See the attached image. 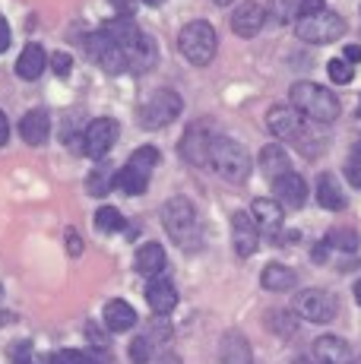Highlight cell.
<instances>
[{
  "mask_svg": "<svg viewBox=\"0 0 361 364\" xmlns=\"http://www.w3.org/2000/svg\"><path fill=\"white\" fill-rule=\"evenodd\" d=\"M219 361L222 364H251V346L241 333H225L219 346Z\"/></svg>",
  "mask_w": 361,
  "mask_h": 364,
  "instance_id": "cell-21",
  "label": "cell"
},
{
  "mask_svg": "<svg viewBox=\"0 0 361 364\" xmlns=\"http://www.w3.org/2000/svg\"><path fill=\"white\" fill-rule=\"evenodd\" d=\"M127 165H130V168H136V171H143V174H149V171H152V168H156V165H158V152H156V149H152V146H143V149L130 152Z\"/></svg>",
  "mask_w": 361,
  "mask_h": 364,
  "instance_id": "cell-28",
  "label": "cell"
},
{
  "mask_svg": "<svg viewBox=\"0 0 361 364\" xmlns=\"http://www.w3.org/2000/svg\"><path fill=\"white\" fill-rule=\"evenodd\" d=\"M232 241H235V254L238 257H254L257 244H260V228H257L251 213H235L232 215Z\"/></svg>",
  "mask_w": 361,
  "mask_h": 364,
  "instance_id": "cell-12",
  "label": "cell"
},
{
  "mask_svg": "<svg viewBox=\"0 0 361 364\" xmlns=\"http://www.w3.org/2000/svg\"><path fill=\"white\" fill-rule=\"evenodd\" d=\"M260 282L269 291H289V289H295V269H289L282 263H269V266H263Z\"/></svg>",
  "mask_w": 361,
  "mask_h": 364,
  "instance_id": "cell-25",
  "label": "cell"
},
{
  "mask_svg": "<svg viewBox=\"0 0 361 364\" xmlns=\"http://www.w3.org/2000/svg\"><path fill=\"white\" fill-rule=\"evenodd\" d=\"M146 301H149L152 314L168 317V314L178 307V291H175V285H171L168 279H152L149 289H146Z\"/></svg>",
  "mask_w": 361,
  "mask_h": 364,
  "instance_id": "cell-15",
  "label": "cell"
},
{
  "mask_svg": "<svg viewBox=\"0 0 361 364\" xmlns=\"http://www.w3.org/2000/svg\"><path fill=\"white\" fill-rule=\"evenodd\" d=\"M314 358L320 364H352V348L339 336H320L314 342Z\"/></svg>",
  "mask_w": 361,
  "mask_h": 364,
  "instance_id": "cell-17",
  "label": "cell"
},
{
  "mask_svg": "<svg viewBox=\"0 0 361 364\" xmlns=\"http://www.w3.org/2000/svg\"><path fill=\"white\" fill-rule=\"evenodd\" d=\"M140 4H149V6H156V4H162V0H140Z\"/></svg>",
  "mask_w": 361,
  "mask_h": 364,
  "instance_id": "cell-47",
  "label": "cell"
},
{
  "mask_svg": "<svg viewBox=\"0 0 361 364\" xmlns=\"http://www.w3.org/2000/svg\"><path fill=\"white\" fill-rule=\"evenodd\" d=\"M111 184H114L121 193H127V197H136V193L146 191V184H149V174H143V171H136V168L124 165L121 171L111 178Z\"/></svg>",
  "mask_w": 361,
  "mask_h": 364,
  "instance_id": "cell-26",
  "label": "cell"
},
{
  "mask_svg": "<svg viewBox=\"0 0 361 364\" xmlns=\"http://www.w3.org/2000/svg\"><path fill=\"white\" fill-rule=\"evenodd\" d=\"M152 352H156V342H152L146 333L136 336V339L130 342V361H134V364H149Z\"/></svg>",
  "mask_w": 361,
  "mask_h": 364,
  "instance_id": "cell-29",
  "label": "cell"
},
{
  "mask_svg": "<svg viewBox=\"0 0 361 364\" xmlns=\"http://www.w3.org/2000/svg\"><path fill=\"white\" fill-rule=\"evenodd\" d=\"M6 139H10V121H6V114L0 111V146H6Z\"/></svg>",
  "mask_w": 361,
  "mask_h": 364,
  "instance_id": "cell-40",
  "label": "cell"
},
{
  "mask_svg": "<svg viewBox=\"0 0 361 364\" xmlns=\"http://www.w3.org/2000/svg\"><path fill=\"white\" fill-rule=\"evenodd\" d=\"M51 364H92V355L76 352V348H64V352H54Z\"/></svg>",
  "mask_w": 361,
  "mask_h": 364,
  "instance_id": "cell-32",
  "label": "cell"
},
{
  "mask_svg": "<svg viewBox=\"0 0 361 364\" xmlns=\"http://www.w3.org/2000/svg\"><path fill=\"white\" fill-rule=\"evenodd\" d=\"M269 326H273V330H279L282 336H291L298 330V320L291 317V314H273V320H269Z\"/></svg>",
  "mask_w": 361,
  "mask_h": 364,
  "instance_id": "cell-34",
  "label": "cell"
},
{
  "mask_svg": "<svg viewBox=\"0 0 361 364\" xmlns=\"http://www.w3.org/2000/svg\"><path fill=\"white\" fill-rule=\"evenodd\" d=\"M45 67H48L45 48H41L38 41H29L16 60V76H23V80H38V76L45 73Z\"/></svg>",
  "mask_w": 361,
  "mask_h": 364,
  "instance_id": "cell-20",
  "label": "cell"
},
{
  "mask_svg": "<svg viewBox=\"0 0 361 364\" xmlns=\"http://www.w3.org/2000/svg\"><path fill=\"white\" fill-rule=\"evenodd\" d=\"M10 320H13L10 314H6V311H0V326H6V323H10Z\"/></svg>",
  "mask_w": 361,
  "mask_h": 364,
  "instance_id": "cell-43",
  "label": "cell"
},
{
  "mask_svg": "<svg viewBox=\"0 0 361 364\" xmlns=\"http://www.w3.org/2000/svg\"><path fill=\"white\" fill-rule=\"evenodd\" d=\"M260 168L266 171V178H282V174H289L291 171V162H289V152L282 149L279 143H269V146H263V152H260Z\"/></svg>",
  "mask_w": 361,
  "mask_h": 364,
  "instance_id": "cell-23",
  "label": "cell"
},
{
  "mask_svg": "<svg viewBox=\"0 0 361 364\" xmlns=\"http://www.w3.org/2000/svg\"><path fill=\"white\" fill-rule=\"evenodd\" d=\"M345 178H349V184L361 187V159H352V162L345 165Z\"/></svg>",
  "mask_w": 361,
  "mask_h": 364,
  "instance_id": "cell-37",
  "label": "cell"
},
{
  "mask_svg": "<svg viewBox=\"0 0 361 364\" xmlns=\"http://www.w3.org/2000/svg\"><path fill=\"white\" fill-rule=\"evenodd\" d=\"M358 117H361V102H358Z\"/></svg>",
  "mask_w": 361,
  "mask_h": 364,
  "instance_id": "cell-49",
  "label": "cell"
},
{
  "mask_svg": "<svg viewBox=\"0 0 361 364\" xmlns=\"http://www.w3.org/2000/svg\"><path fill=\"white\" fill-rule=\"evenodd\" d=\"M10 48V26H6V19L0 16V54Z\"/></svg>",
  "mask_w": 361,
  "mask_h": 364,
  "instance_id": "cell-39",
  "label": "cell"
},
{
  "mask_svg": "<svg viewBox=\"0 0 361 364\" xmlns=\"http://www.w3.org/2000/svg\"><path fill=\"white\" fill-rule=\"evenodd\" d=\"M0 298H4V289H0Z\"/></svg>",
  "mask_w": 361,
  "mask_h": 364,
  "instance_id": "cell-50",
  "label": "cell"
},
{
  "mask_svg": "<svg viewBox=\"0 0 361 364\" xmlns=\"http://www.w3.org/2000/svg\"><path fill=\"white\" fill-rule=\"evenodd\" d=\"M291 108L317 124H333L339 117V111H343L336 95L330 89L317 86V82H295L291 86Z\"/></svg>",
  "mask_w": 361,
  "mask_h": 364,
  "instance_id": "cell-1",
  "label": "cell"
},
{
  "mask_svg": "<svg viewBox=\"0 0 361 364\" xmlns=\"http://www.w3.org/2000/svg\"><path fill=\"white\" fill-rule=\"evenodd\" d=\"M295 314L311 323H330L336 317V298L323 289H304L301 295H295Z\"/></svg>",
  "mask_w": 361,
  "mask_h": 364,
  "instance_id": "cell-8",
  "label": "cell"
},
{
  "mask_svg": "<svg viewBox=\"0 0 361 364\" xmlns=\"http://www.w3.org/2000/svg\"><path fill=\"white\" fill-rule=\"evenodd\" d=\"M320 10H326L323 0H298V19H301V16H314V13H320Z\"/></svg>",
  "mask_w": 361,
  "mask_h": 364,
  "instance_id": "cell-36",
  "label": "cell"
},
{
  "mask_svg": "<svg viewBox=\"0 0 361 364\" xmlns=\"http://www.w3.org/2000/svg\"><path fill=\"white\" fill-rule=\"evenodd\" d=\"M343 60H349V64H358V60H361V48L358 45H349V48H345V58Z\"/></svg>",
  "mask_w": 361,
  "mask_h": 364,
  "instance_id": "cell-41",
  "label": "cell"
},
{
  "mask_svg": "<svg viewBox=\"0 0 361 364\" xmlns=\"http://www.w3.org/2000/svg\"><path fill=\"white\" fill-rule=\"evenodd\" d=\"M180 108H184V102H180V95L175 89H156V92L149 95V102H143V108H140V127H146V130L168 127L180 114Z\"/></svg>",
  "mask_w": 361,
  "mask_h": 364,
  "instance_id": "cell-4",
  "label": "cell"
},
{
  "mask_svg": "<svg viewBox=\"0 0 361 364\" xmlns=\"http://www.w3.org/2000/svg\"><path fill=\"white\" fill-rule=\"evenodd\" d=\"M326 247H339V250H358V244H361V237L358 232H352V228H333L330 235H326Z\"/></svg>",
  "mask_w": 361,
  "mask_h": 364,
  "instance_id": "cell-27",
  "label": "cell"
},
{
  "mask_svg": "<svg viewBox=\"0 0 361 364\" xmlns=\"http://www.w3.org/2000/svg\"><path fill=\"white\" fill-rule=\"evenodd\" d=\"M162 269H165V247L162 244H156V241L143 244V247L136 250V272L146 276V279H152V276H158Z\"/></svg>",
  "mask_w": 361,
  "mask_h": 364,
  "instance_id": "cell-22",
  "label": "cell"
},
{
  "mask_svg": "<svg viewBox=\"0 0 361 364\" xmlns=\"http://www.w3.org/2000/svg\"><path fill=\"white\" fill-rule=\"evenodd\" d=\"M276 23H289L291 16H298V0H273V10Z\"/></svg>",
  "mask_w": 361,
  "mask_h": 364,
  "instance_id": "cell-33",
  "label": "cell"
},
{
  "mask_svg": "<svg viewBox=\"0 0 361 364\" xmlns=\"http://www.w3.org/2000/svg\"><path fill=\"white\" fill-rule=\"evenodd\" d=\"M266 127L279 139H298L304 133V117L291 105H273L266 111Z\"/></svg>",
  "mask_w": 361,
  "mask_h": 364,
  "instance_id": "cell-11",
  "label": "cell"
},
{
  "mask_svg": "<svg viewBox=\"0 0 361 364\" xmlns=\"http://www.w3.org/2000/svg\"><path fill=\"white\" fill-rule=\"evenodd\" d=\"M326 73H330L333 82L345 86V82H352V76H355V67H352L349 60H330V64H326Z\"/></svg>",
  "mask_w": 361,
  "mask_h": 364,
  "instance_id": "cell-31",
  "label": "cell"
},
{
  "mask_svg": "<svg viewBox=\"0 0 361 364\" xmlns=\"http://www.w3.org/2000/svg\"><path fill=\"white\" fill-rule=\"evenodd\" d=\"M111 6H117L121 16H130V0H111Z\"/></svg>",
  "mask_w": 361,
  "mask_h": 364,
  "instance_id": "cell-42",
  "label": "cell"
},
{
  "mask_svg": "<svg viewBox=\"0 0 361 364\" xmlns=\"http://www.w3.org/2000/svg\"><path fill=\"white\" fill-rule=\"evenodd\" d=\"M67 247H70L73 257H80L82 254V237L76 235V232H67Z\"/></svg>",
  "mask_w": 361,
  "mask_h": 364,
  "instance_id": "cell-38",
  "label": "cell"
},
{
  "mask_svg": "<svg viewBox=\"0 0 361 364\" xmlns=\"http://www.w3.org/2000/svg\"><path fill=\"white\" fill-rule=\"evenodd\" d=\"M102 320H105V330L108 333H127L136 326V311L127 304V301L114 298L105 304V311H102Z\"/></svg>",
  "mask_w": 361,
  "mask_h": 364,
  "instance_id": "cell-16",
  "label": "cell"
},
{
  "mask_svg": "<svg viewBox=\"0 0 361 364\" xmlns=\"http://www.w3.org/2000/svg\"><path fill=\"white\" fill-rule=\"evenodd\" d=\"M263 23H266V10H263L260 4H254V0H244V4L232 13V32L241 35V38H254V35L263 29Z\"/></svg>",
  "mask_w": 361,
  "mask_h": 364,
  "instance_id": "cell-13",
  "label": "cell"
},
{
  "mask_svg": "<svg viewBox=\"0 0 361 364\" xmlns=\"http://www.w3.org/2000/svg\"><path fill=\"white\" fill-rule=\"evenodd\" d=\"M51 133V117H48L45 108H32L29 114L19 121V136L26 139L29 146H41Z\"/></svg>",
  "mask_w": 361,
  "mask_h": 364,
  "instance_id": "cell-18",
  "label": "cell"
},
{
  "mask_svg": "<svg viewBox=\"0 0 361 364\" xmlns=\"http://www.w3.org/2000/svg\"><path fill=\"white\" fill-rule=\"evenodd\" d=\"M210 168L219 178L232 181V184H244L251 174V156L247 149L232 136H216L210 143Z\"/></svg>",
  "mask_w": 361,
  "mask_h": 364,
  "instance_id": "cell-2",
  "label": "cell"
},
{
  "mask_svg": "<svg viewBox=\"0 0 361 364\" xmlns=\"http://www.w3.org/2000/svg\"><path fill=\"white\" fill-rule=\"evenodd\" d=\"M117 143V121L114 117H95L82 133V152L92 159H102L111 152V146Z\"/></svg>",
  "mask_w": 361,
  "mask_h": 364,
  "instance_id": "cell-9",
  "label": "cell"
},
{
  "mask_svg": "<svg viewBox=\"0 0 361 364\" xmlns=\"http://www.w3.org/2000/svg\"><path fill=\"white\" fill-rule=\"evenodd\" d=\"M317 203H320L323 209H330V213L345 209V193L333 174H320V178H317Z\"/></svg>",
  "mask_w": 361,
  "mask_h": 364,
  "instance_id": "cell-24",
  "label": "cell"
},
{
  "mask_svg": "<svg viewBox=\"0 0 361 364\" xmlns=\"http://www.w3.org/2000/svg\"><path fill=\"white\" fill-rule=\"evenodd\" d=\"M162 225L178 244L187 247V241L197 232V209H193V203L187 197H171L162 206Z\"/></svg>",
  "mask_w": 361,
  "mask_h": 364,
  "instance_id": "cell-6",
  "label": "cell"
},
{
  "mask_svg": "<svg viewBox=\"0 0 361 364\" xmlns=\"http://www.w3.org/2000/svg\"><path fill=\"white\" fill-rule=\"evenodd\" d=\"M95 225H99L102 232H121V228H124V215L117 213L114 206H102L99 213H95Z\"/></svg>",
  "mask_w": 361,
  "mask_h": 364,
  "instance_id": "cell-30",
  "label": "cell"
},
{
  "mask_svg": "<svg viewBox=\"0 0 361 364\" xmlns=\"http://www.w3.org/2000/svg\"><path fill=\"white\" fill-rule=\"evenodd\" d=\"M13 364H36V361H32V358H16Z\"/></svg>",
  "mask_w": 361,
  "mask_h": 364,
  "instance_id": "cell-46",
  "label": "cell"
},
{
  "mask_svg": "<svg viewBox=\"0 0 361 364\" xmlns=\"http://www.w3.org/2000/svg\"><path fill=\"white\" fill-rule=\"evenodd\" d=\"M251 215H254L257 228H263L266 235H279V228H282V203L279 200H266V197L254 200Z\"/></svg>",
  "mask_w": 361,
  "mask_h": 364,
  "instance_id": "cell-19",
  "label": "cell"
},
{
  "mask_svg": "<svg viewBox=\"0 0 361 364\" xmlns=\"http://www.w3.org/2000/svg\"><path fill=\"white\" fill-rule=\"evenodd\" d=\"M295 32H298V38L311 41V45H330V41L345 35V23H343V16H336L333 10H320V13H314V16L298 19Z\"/></svg>",
  "mask_w": 361,
  "mask_h": 364,
  "instance_id": "cell-5",
  "label": "cell"
},
{
  "mask_svg": "<svg viewBox=\"0 0 361 364\" xmlns=\"http://www.w3.org/2000/svg\"><path fill=\"white\" fill-rule=\"evenodd\" d=\"M352 159H361V139L355 143V152H352Z\"/></svg>",
  "mask_w": 361,
  "mask_h": 364,
  "instance_id": "cell-45",
  "label": "cell"
},
{
  "mask_svg": "<svg viewBox=\"0 0 361 364\" xmlns=\"http://www.w3.org/2000/svg\"><path fill=\"white\" fill-rule=\"evenodd\" d=\"M216 139V133L210 130V124L200 121V124H190L180 139V156L184 162L190 165H210V143Z\"/></svg>",
  "mask_w": 361,
  "mask_h": 364,
  "instance_id": "cell-10",
  "label": "cell"
},
{
  "mask_svg": "<svg viewBox=\"0 0 361 364\" xmlns=\"http://www.w3.org/2000/svg\"><path fill=\"white\" fill-rule=\"evenodd\" d=\"M273 193H276V200H279L282 206H289V209H301L304 203H308V184H304V178L301 174H295V171L276 178L273 181Z\"/></svg>",
  "mask_w": 361,
  "mask_h": 364,
  "instance_id": "cell-14",
  "label": "cell"
},
{
  "mask_svg": "<svg viewBox=\"0 0 361 364\" xmlns=\"http://www.w3.org/2000/svg\"><path fill=\"white\" fill-rule=\"evenodd\" d=\"M51 67H54V73H58V76H70V70H73L70 54L58 51V54H54V58H51Z\"/></svg>",
  "mask_w": 361,
  "mask_h": 364,
  "instance_id": "cell-35",
  "label": "cell"
},
{
  "mask_svg": "<svg viewBox=\"0 0 361 364\" xmlns=\"http://www.w3.org/2000/svg\"><path fill=\"white\" fill-rule=\"evenodd\" d=\"M86 51L92 60H99V67L105 70V73H127V70H134L130 67L127 51H124L121 45H114V38L102 29L86 38Z\"/></svg>",
  "mask_w": 361,
  "mask_h": 364,
  "instance_id": "cell-7",
  "label": "cell"
},
{
  "mask_svg": "<svg viewBox=\"0 0 361 364\" xmlns=\"http://www.w3.org/2000/svg\"><path fill=\"white\" fill-rule=\"evenodd\" d=\"M212 4H219V6H228V4H232V0H212Z\"/></svg>",
  "mask_w": 361,
  "mask_h": 364,
  "instance_id": "cell-48",
  "label": "cell"
},
{
  "mask_svg": "<svg viewBox=\"0 0 361 364\" xmlns=\"http://www.w3.org/2000/svg\"><path fill=\"white\" fill-rule=\"evenodd\" d=\"M355 301H358V304H361V279H358V282H355Z\"/></svg>",
  "mask_w": 361,
  "mask_h": 364,
  "instance_id": "cell-44",
  "label": "cell"
},
{
  "mask_svg": "<svg viewBox=\"0 0 361 364\" xmlns=\"http://www.w3.org/2000/svg\"><path fill=\"white\" fill-rule=\"evenodd\" d=\"M178 48L184 54L187 64L193 67H206L212 58H216V48H219V38H216V29L203 19H193L187 23L178 35Z\"/></svg>",
  "mask_w": 361,
  "mask_h": 364,
  "instance_id": "cell-3",
  "label": "cell"
}]
</instances>
